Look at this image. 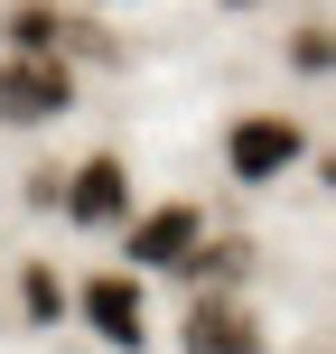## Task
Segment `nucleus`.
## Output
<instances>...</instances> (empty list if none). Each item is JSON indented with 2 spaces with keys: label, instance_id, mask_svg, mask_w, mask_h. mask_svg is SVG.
<instances>
[{
  "label": "nucleus",
  "instance_id": "9d476101",
  "mask_svg": "<svg viewBox=\"0 0 336 354\" xmlns=\"http://www.w3.org/2000/svg\"><path fill=\"white\" fill-rule=\"evenodd\" d=\"M233 10H243V0H233Z\"/></svg>",
  "mask_w": 336,
  "mask_h": 354
},
{
  "label": "nucleus",
  "instance_id": "f257e3e1",
  "mask_svg": "<svg viewBox=\"0 0 336 354\" xmlns=\"http://www.w3.org/2000/svg\"><path fill=\"white\" fill-rule=\"evenodd\" d=\"M299 159H308V131L290 122V112H243V122L224 131V168L243 177V187H281Z\"/></svg>",
  "mask_w": 336,
  "mask_h": 354
},
{
  "label": "nucleus",
  "instance_id": "39448f33",
  "mask_svg": "<svg viewBox=\"0 0 336 354\" xmlns=\"http://www.w3.org/2000/svg\"><path fill=\"white\" fill-rule=\"evenodd\" d=\"M187 354H262V326L243 317V299L233 289H196V308H187V336H177Z\"/></svg>",
  "mask_w": 336,
  "mask_h": 354
},
{
  "label": "nucleus",
  "instance_id": "423d86ee",
  "mask_svg": "<svg viewBox=\"0 0 336 354\" xmlns=\"http://www.w3.org/2000/svg\"><path fill=\"white\" fill-rule=\"evenodd\" d=\"M196 233H206V205H187V196H177V205H150L141 224H131V270H177V252L196 243Z\"/></svg>",
  "mask_w": 336,
  "mask_h": 354
},
{
  "label": "nucleus",
  "instance_id": "f03ea898",
  "mask_svg": "<svg viewBox=\"0 0 336 354\" xmlns=\"http://www.w3.org/2000/svg\"><path fill=\"white\" fill-rule=\"evenodd\" d=\"M56 112H75V66L66 56H10L0 66V122L28 131V122H56Z\"/></svg>",
  "mask_w": 336,
  "mask_h": 354
},
{
  "label": "nucleus",
  "instance_id": "20e7f679",
  "mask_svg": "<svg viewBox=\"0 0 336 354\" xmlns=\"http://www.w3.org/2000/svg\"><path fill=\"white\" fill-rule=\"evenodd\" d=\"M56 205H66L75 224H122V214H131V168L112 159V149H94V159L56 187Z\"/></svg>",
  "mask_w": 336,
  "mask_h": 354
},
{
  "label": "nucleus",
  "instance_id": "0eeeda50",
  "mask_svg": "<svg viewBox=\"0 0 336 354\" xmlns=\"http://www.w3.org/2000/svg\"><path fill=\"white\" fill-rule=\"evenodd\" d=\"M177 270H187V289H233L252 270V243H243V233H215V243L196 233V243L177 252Z\"/></svg>",
  "mask_w": 336,
  "mask_h": 354
},
{
  "label": "nucleus",
  "instance_id": "6e6552de",
  "mask_svg": "<svg viewBox=\"0 0 336 354\" xmlns=\"http://www.w3.org/2000/svg\"><path fill=\"white\" fill-rule=\"evenodd\" d=\"M10 47H19V56H66V10L19 0V10H10Z\"/></svg>",
  "mask_w": 336,
  "mask_h": 354
},
{
  "label": "nucleus",
  "instance_id": "1a4fd4ad",
  "mask_svg": "<svg viewBox=\"0 0 336 354\" xmlns=\"http://www.w3.org/2000/svg\"><path fill=\"white\" fill-rule=\"evenodd\" d=\"M19 308H28V326H56V317H66V289H56V270H47V261L19 270Z\"/></svg>",
  "mask_w": 336,
  "mask_h": 354
},
{
  "label": "nucleus",
  "instance_id": "7ed1b4c3",
  "mask_svg": "<svg viewBox=\"0 0 336 354\" xmlns=\"http://www.w3.org/2000/svg\"><path fill=\"white\" fill-rule=\"evenodd\" d=\"M75 308H85V326H94L112 354H141V345H150V289H141V270H103V280H85Z\"/></svg>",
  "mask_w": 336,
  "mask_h": 354
}]
</instances>
